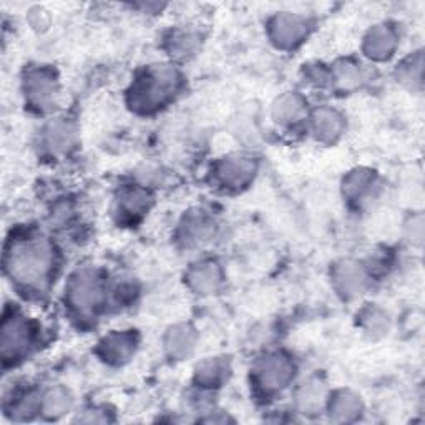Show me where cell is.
I'll use <instances>...</instances> for the list:
<instances>
[{
    "instance_id": "1",
    "label": "cell",
    "mask_w": 425,
    "mask_h": 425,
    "mask_svg": "<svg viewBox=\"0 0 425 425\" xmlns=\"http://www.w3.org/2000/svg\"><path fill=\"white\" fill-rule=\"evenodd\" d=\"M50 249L43 241L32 240L15 244L9 254V269L15 279L25 284H41L50 268Z\"/></svg>"
},
{
    "instance_id": "3",
    "label": "cell",
    "mask_w": 425,
    "mask_h": 425,
    "mask_svg": "<svg viewBox=\"0 0 425 425\" xmlns=\"http://www.w3.org/2000/svg\"><path fill=\"white\" fill-rule=\"evenodd\" d=\"M71 299L78 308H91L100 301L102 289L100 283L97 277L90 273H83L75 279L73 286H71Z\"/></svg>"
},
{
    "instance_id": "9",
    "label": "cell",
    "mask_w": 425,
    "mask_h": 425,
    "mask_svg": "<svg viewBox=\"0 0 425 425\" xmlns=\"http://www.w3.org/2000/svg\"><path fill=\"white\" fill-rule=\"evenodd\" d=\"M369 45H371V51L374 50V55H380L384 51H389L392 45V37L389 34V30L382 29V27H377L371 32V37H369Z\"/></svg>"
},
{
    "instance_id": "8",
    "label": "cell",
    "mask_w": 425,
    "mask_h": 425,
    "mask_svg": "<svg viewBox=\"0 0 425 425\" xmlns=\"http://www.w3.org/2000/svg\"><path fill=\"white\" fill-rule=\"evenodd\" d=\"M341 128V122L339 118L336 117V113L332 112H321L317 115L316 120V130L317 133H321V137H332V135H337Z\"/></svg>"
},
{
    "instance_id": "2",
    "label": "cell",
    "mask_w": 425,
    "mask_h": 425,
    "mask_svg": "<svg viewBox=\"0 0 425 425\" xmlns=\"http://www.w3.org/2000/svg\"><path fill=\"white\" fill-rule=\"evenodd\" d=\"M29 344V328L21 317L3 321L2 325V354L10 357L19 354Z\"/></svg>"
},
{
    "instance_id": "6",
    "label": "cell",
    "mask_w": 425,
    "mask_h": 425,
    "mask_svg": "<svg viewBox=\"0 0 425 425\" xmlns=\"http://www.w3.org/2000/svg\"><path fill=\"white\" fill-rule=\"evenodd\" d=\"M303 22L292 15H281L276 21V37L281 38V42H294L301 35Z\"/></svg>"
},
{
    "instance_id": "5",
    "label": "cell",
    "mask_w": 425,
    "mask_h": 425,
    "mask_svg": "<svg viewBox=\"0 0 425 425\" xmlns=\"http://www.w3.org/2000/svg\"><path fill=\"white\" fill-rule=\"evenodd\" d=\"M51 91H54V87H51L50 78L45 73L32 75L29 80V95L32 100L37 103L49 102L51 98Z\"/></svg>"
},
{
    "instance_id": "7",
    "label": "cell",
    "mask_w": 425,
    "mask_h": 425,
    "mask_svg": "<svg viewBox=\"0 0 425 425\" xmlns=\"http://www.w3.org/2000/svg\"><path fill=\"white\" fill-rule=\"evenodd\" d=\"M301 108H303V103L297 97H283L279 103L274 106V112H276V118L289 122L301 113Z\"/></svg>"
},
{
    "instance_id": "4",
    "label": "cell",
    "mask_w": 425,
    "mask_h": 425,
    "mask_svg": "<svg viewBox=\"0 0 425 425\" xmlns=\"http://www.w3.org/2000/svg\"><path fill=\"white\" fill-rule=\"evenodd\" d=\"M289 372H291V367H289V364L286 363L284 359L273 357V359H269L268 363L264 364L263 380L271 385V387H279L281 384H284L286 380H288Z\"/></svg>"
}]
</instances>
